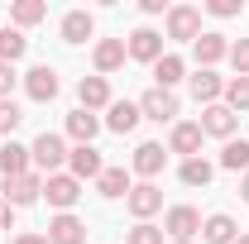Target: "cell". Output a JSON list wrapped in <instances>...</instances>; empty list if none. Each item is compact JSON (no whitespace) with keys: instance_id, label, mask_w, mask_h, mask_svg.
Here are the masks:
<instances>
[{"instance_id":"1","label":"cell","mask_w":249,"mask_h":244,"mask_svg":"<svg viewBox=\"0 0 249 244\" xmlns=\"http://www.w3.org/2000/svg\"><path fill=\"white\" fill-rule=\"evenodd\" d=\"M29 158H34V168H38V173H48V177H53L62 163H67V144H62L58 134H48V129H43V134L29 144Z\"/></svg>"},{"instance_id":"2","label":"cell","mask_w":249,"mask_h":244,"mask_svg":"<svg viewBox=\"0 0 249 244\" xmlns=\"http://www.w3.org/2000/svg\"><path fill=\"white\" fill-rule=\"evenodd\" d=\"M43 196H48V206H58V215H62V211H72V206H77L82 182H77L72 173H53V177H43Z\"/></svg>"},{"instance_id":"3","label":"cell","mask_w":249,"mask_h":244,"mask_svg":"<svg viewBox=\"0 0 249 244\" xmlns=\"http://www.w3.org/2000/svg\"><path fill=\"white\" fill-rule=\"evenodd\" d=\"M139 115H144V120H158V124H173V120H178V96L163 91V87L144 91V96H139Z\"/></svg>"},{"instance_id":"4","label":"cell","mask_w":249,"mask_h":244,"mask_svg":"<svg viewBox=\"0 0 249 244\" xmlns=\"http://www.w3.org/2000/svg\"><path fill=\"white\" fill-rule=\"evenodd\" d=\"M168 38L196 43V38H201V10H192V5H173V10H168Z\"/></svg>"},{"instance_id":"5","label":"cell","mask_w":249,"mask_h":244,"mask_svg":"<svg viewBox=\"0 0 249 244\" xmlns=\"http://www.w3.org/2000/svg\"><path fill=\"white\" fill-rule=\"evenodd\" d=\"M67 168H72V177L77 182H87V177H101L106 173V163H101V149H91V144H77V149H67Z\"/></svg>"},{"instance_id":"6","label":"cell","mask_w":249,"mask_h":244,"mask_svg":"<svg viewBox=\"0 0 249 244\" xmlns=\"http://www.w3.org/2000/svg\"><path fill=\"white\" fill-rule=\"evenodd\" d=\"M201 134H216V139H235V124H240V115H235V110H230V105H206V110H201Z\"/></svg>"},{"instance_id":"7","label":"cell","mask_w":249,"mask_h":244,"mask_svg":"<svg viewBox=\"0 0 249 244\" xmlns=\"http://www.w3.org/2000/svg\"><path fill=\"white\" fill-rule=\"evenodd\" d=\"M43 196V173H24V177H5V201L10 206H29Z\"/></svg>"},{"instance_id":"8","label":"cell","mask_w":249,"mask_h":244,"mask_svg":"<svg viewBox=\"0 0 249 244\" xmlns=\"http://www.w3.org/2000/svg\"><path fill=\"white\" fill-rule=\"evenodd\" d=\"M124 206H129V215H134V220H149V215L163 206V192H158L154 182H139V187H129Z\"/></svg>"},{"instance_id":"9","label":"cell","mask_w":249,"mask_h":244,"mask_svg":"<svg viewBox=\"0 0 249 244\" xmlns=\"http://www.w3.org/2000/svg\"><path fill=\"white\" fill-rule=\"evenodd\" d=\"M124 53H129L134 62H158V58H163V34L134 29V34H129V43H124Z\"/></svg>"},{"instance_id":"10","label":"cell","mask_w":249,"mask_h":244,"mask_svg":"<svg viewBox=\"0 0 249 244\" xmlns=\"http://www.w3.org/2000/svg\"><path fill=\"white\" fill-rule=\"evenodd\" d=\"M48 244H87V225L72 211L53 215V220H48Z\"/></svg>"},{"instance_id":"11","label":"cell","mask_w":249,"mask_h":244,"mask_svg":"<svg viewBox=\"0 0 249 244\" xmlns=\"http://www.w3.org/2000/svg\"><path fill=\"white\" fill-rule=\"evenodd\" d=\"M201 124H192V120H182V124H173V134H168V153H182V163L187 158H196V149H201Z\"/></svg>"},{"instance_id":"12","label":"cell","mask_w":249,"mask_h":244,"mask_svg":"<svg viewBox=\"0 0 249 244\" xmlns=\"http://www.w3.org/2000/svg\"><path fill=\"white\" fill-rule=\"evenodd\" d=\"M24 91H29L34 101H53V96H58V72H53L48 62L29 67V72H24Z\"/></svg>"},{"instance_id":"13","label":"cell","mask_w":249,"mask_h":244,"mask_svg":"<svg viewBox=\"0 0 249 244\" xmlns=\"http://www.w3.org/2000/svg\"><path fill=\"white\" fill-rule=\"evenodd\" d=\"M163 230H168L173 240H192V235L201 230V215L192 211V206H173V211L163 215Z\"/></svg>"},{"instance_id":"14","label":"cell","mask_w":249,"mask_h":244,"mask_svg":"<svg viewBox=\"0 0 249 244\" xmlns=\"http://www.w3.org/2000/svg\"><path fill=\"white\" fill-rule=\"evenodd\" d=\"M163 163H168L163 144H139V149H134V158H129V168H134L139 177H158V173H163Z\"/></svg>"},{"instance_id":"15","label":"cell","mask_w":249,"mask_h":244,"mask_svg":"<svg viewBox=\"0 0 249 244\" xmlns=\"http://www.w3.org/2000/svg\"><path fill=\"white\" fill-rule=\"evenodd\" d=\"M77 96H82V110H110V87H106V77H82V87H77Z\"/></svg>"},{"instance_id":"16","label":"cell","mask_w":249,"mask_h":244,"mask_svg":"<svg viewBox=\"0 0 249 244\" xmlns=\"http://www.w3.org/2000/svg\"><path fill=\"white\" fill-rule=\"evenodd\" d=\"M29 149H24V144H15V139H5V144H0V173H5V177H24V173H29Z\"/></svg>"},{"instance_id":"17","label":"cell","mask_w":249,"mask_h":244,"mask_svg":"<svg viewBox=\"0 0 249 244\" xmlns=\"http://www.w3.org/2000/svg\"><path fill=\"white\" fill-rule=\"evenodd\" d=\"M192 53L201 67H216L220 58H230V43H225V34H201L196 43H192Z\"/></svg>"},{"instance_id":"18","label":"cell","mask_w":249,"mask_h":244,"mask_svg":"<svg viewBox=\"0 0 249 244\" xmlns=\"http://www.w3.org/2000/svg\"><path fill=\"white\" fill-rule=\"evenodd\" d=\"M192 96H196V105H216L220 96H225V82H220L211 67H201V72L192 77Z\"/></svg>"},{"instance_id":"19","label":"cell","mask_w":249,"mask_h":244,"mask_svg":"<svg viewBox=\"0 0 249 244\" xmlns=\"http://www.w3.org/2000/svg\"><path fill=\"white\" fill-rule=\"evenodd\" d=\"M139 120H144V115H139V101H110L106 129H115V134H129V129H134Z\"/></svg>"},{"instance_id":"20","label":"cell","mask_w":249,"mask_h":244,"mask_svg":"<svg viewBox=\"0 0 249 244\" xmlns=\"http://www.w3.org/2000/svg\"><path fill=\"white\" fill-rule=\"evenodd\" d=\"M91 62H96V72L106 77V72H115V67H124V38H101L96 43V53H91Z\"/></svg>"},{"instance_id":"21","label":"cell","mask_w":249,"mask_h":244,"mask_svg":"<svg viewBox=\"0 0 249 244\" xmlns=\"http://www.w3.org/2000/svg\"><path fill=\"white\" fill-rule=\"evenodd\" d=\"M201 240H206V244H235L240 230H235L230 215H206V220H201Z\"/></svg>"},{"instance_id":"22","label":"cell","mask_w":249,"mask_h":244,"mask_svg":"<svg viewBox=\"0 0 249 244\" xmlns=\"http://www.w3.org/2000/svg\"><path fill=\"white\" fill-rule=\"evenodd\" d=\"M154 77H158V87H163V91H173V87L187 77V62L178 58V53H163V58L154 62Z\"/></svg>"},{"instance_id":"23","label":"cell","mask_w":249,"mask_h":244,"mask_svg":"<svg viewBox=\"0 0 249 244\" xmlns=\"http://www.w3.org/2000/svg\"><path fill=\"white\" fill-rule=\"evenodd\" d=\"M67 134H72L77 144H91L96 134H101V120H96L91 110H72V115H67Z\"/></svg>"},{"instance_id":"24","label":"cell","mask_w":249,"mask_h":244,"mask_svg":"<svg viewBox=\"0 0 249 244\" xmlns=\"http://www.w3.org/2000/svg\"><path fill=\"white\" fill-rule=\"evenodd\" d=\"M96 192H101L106 201H115V196H129V173H124V168H106V173L96 177Z\"/></svg>"},{"instance_id":"25","label":"cell","mask_w":249,"mask_h":244,"mask_svg":"<svg viewBox=\"0 0 249 244\" xmlns=\"http://www.w3.org/2000/svg\"><path fill=\"white\" fill-rule=\"evenodd\" d=\"M91 15H87V10H72V15H67V19H62V43H87V38H91Z\"/></svg>"},{"instance_id":"26","label":"cell","mask_w":249,"mask_h":244,"mask_svg":"<svg viewBox=\"0 0 249 244\" xmlns=\"http://www.w3.org/2000/svg\"><path fill=\"white\" fill-rule=\"evenodd\" d=\"M220 168H230V173H249V139H225V149H220Z\"/></svg>"},{"instance_id":"27","label":"cell","mask_w":249,"mask_h":244,"mask_svg":"<svg viewBox=\"0 0 249 244\" xmlns=\"http://www.w3.org/2000/svg\"><path fill=\"white\" fill-rule=\"evenodd\" d=\"M24 53H29V38H24V34H19V29H0V62L15 67Z\"/></svg>"},{"instance_id":"28","label":"cell","mask_w":249,"mask_h":244,"mask_svg":"<svg viewBox=\"0 0 249 244\" xmlns=\"http://www.w3.org/2000/svg\"><path fill=\"white\" fill-rule=\"evenodd\" d=\"M43 15H48V5H43V0H15V5H10V19H15L19 29H29V24H38Z\"/></svg>"},{"instance_id":"29","label":"cell","mask_w":249,"mask_h":244,"mask_svg":"<svg viewBox=\"0 0 249 244\" xmlns=\"http://www.w3.org/2000/svg\"><path fill=\"white\" fill-rule=\"evenodd\" d=\"M211 177H216V168H211V163H206L201 153H196V158H187V163H182V182H187V187H206Z\"/></svg>"},{"instance_id":"30","label":"cell","mask_w":249,"mask_h":244,"mask_svg":"<svg viewBox=\"0 0 249 244\" xmlns=\"http://www.w3.org/2000/svg\"><path fill=\"white\" fill-rule=\"evenodd\" d=\"M225 105L240 115V110H249V77H230L225 82Z\"/></svg>"},{"instance_id":"31","label":"cell","mask_w":249,"mask_h":244,"mask_svg":"<svg viewBox=\"0 0 249 244\" xmlns=\"http://www.w3.org/2000/svg\"><path fill=\"white\" fill-rule=\"evenodd\" d=\"M124 244H163V230L149 225V220H139V225L129 230V240H124Z\"/></svg>"},{"instance_id":"32","label":"cell","mask_w":249,"mask_h":244,"mask_svg":"<svg viewBox=\"0 0 249 244\" xmlns=\"http://www.w3.org/2000/svg\"><path fill=\"white\" fill-rule=\"evenodd\" d=\"M19 120H24V110H19L15 101H0V134H15Z\"/></svg>"},{"instance_id":"33","label":"cell","mask_w":249,"mask_h":244,"mask_svg":"<svg viewBox=\"0 0 249 244\" xmlns=\"http://www.w3.org/2000/svg\"><path fill=\"white\" fill-rule=\"evenodd\" d=\"M230 62H235V77H249V38L230 43Z\"/></svg>"},{"instance_id":"34","label":"cell","mask_w":249,"mask_h":244,"mask_svg":"<svg viewBox=\"0 0 249 244\" xmlns=\"http://www.w3.org/2000/svg\"><path fill=\"white\" fill-rule=\"evenodd\" d=\"M206 10L216 19H230V15H240V0H206Z\"/></svg>"},{"instance_id":"35","label":"cell","mask_w":249,"mask_h":244,"mask_svg":"<svg viewBox=\"0 0 249 244\" xmlns=\"http://www.w3.org/2000/svg\"><path fill=\"white\" fill-rule=\"evenodd\" d=\"M15 82H19V77H15V67H10V62H0V101L15 91Z\"/></svg>"},{"instance_id":"36","label":"cell","mask_w":249,"mask_h":244,"mask_svg":"<svg viewBox=\"0 0 249 244\" xmlns=\"http://www.w3.org/2000/svg\"><path fill=\"white\" fill-rule=\"evenodd\" d=\"M10 220H15V206H10V201L0 196V230H10Z\"/></svg>"},{"instance_id":"37","label":"cell","mask_w":249,"mask_h":244,"mask_svg":"<svg viewBox=\"0 0 249 244\" xmlns=\"http://www.w3.org/2000/svg\"><path fill=\"white\" fill-rule=\"evenodd\" d=\"M15 244H48V235H15Z\"/></svg>"},{"instance_id":"38","label":"cell","mask_w":249,"mask_h":244,"mask_svg":"<svg viewBox=\"0 0 249 244\" xmlns=\"http://www.w3.org/2000/svg\"><path fill=\"white\" fill-rule=\"evenodd\" d=\"M240 192H245V201H249V173H245V182H240Z\"/></svg>"},{"instance_id":"39","label":"cell","mask_w":249,"mask_h":244,"mask_svg":"<svg viewBox=\"0 0 249 244\" xmlns=\"http://www.w3.org/2000/svg\"><path fill=\"white\" fill-rule=\"evenodd\" d=\"M235 244H249V235H240V240H235Z\"/></svg>"},{"instance_id":"40","label":"cell","mask_w":249,"mask_h":244,"mask_svg":"<svg viewBox=\"0 0 249 244\" xmlns=\"http://www.w3.org/2000/svg\"><path fill=\"white\" fill-rule=\"evenodd\" d=\"M173 244H192V240H173Z\"/></svg>"}]
</instances>
